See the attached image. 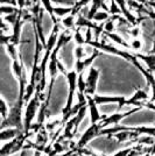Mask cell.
Returning <instances> with one entry per match:
<instances>
[{
	"instance_id": "6da1fadb",
	"label": "cell",
	"mask_w": 155,
	"mask_h": 156,
	"mask_svg": "<svg viewBox=\"0 0 155 156\" xmlns=\"http://www.w3.org/2000/svg\"><path fill=\"white\" fill-rule=\"evenodd\" d=\"M23 106L25 103L21 100H16L15 104L9 108L6 119L2 120L0 125V129L14 128L19 132H23Z\"/></svg>"
},
{
	"instance_id": "7a4b0ae2",
	"label": "cell",
	"mask_w": 155,
	"mask_h": 156,
	"mask_svg": "<svg viewBox=\"0 0 155 156\" xmlns=\"http://www.w3.org/2000/svg\"><path fill=\"white\" fill-rule=\"evenodd\" d=\"M42 101H43V99H42L41 93L35 91L34 96L31 98V100L25 105L26 106L25 112H23V133L25 134H31L34 119L36 117V113H38Z\"/></svg>"
},
{
	"instance_id": "3957f363",
	"label": "cell",
	"mask_w": 155,
	"mask_h": 156,
	"mask_svg": "<svg viewBox=\"0 0 155 156\" xmlns=\"http://www.w3.org/2000/svg\"><path fill=\"white\" fill-rule=\"evenodd\" d=\"M86 112H88V107L86 105L83 106L81 110L77 112L76 115H74L72 118H70L64 125H63V137L68 139V140H71L74 135L77 133L78 127L81 122L83 121V119L86 115Z\"/></svg>"
},
{
	"instance_id": "277c9868",
	"label": "cell",
	"mask_w": 155,
	"mask_h": 156,
	"mask_svg": "<svg viewBox=\"0 0 155 156\" xmlns=\"http://www.w3.org/2000/svg\"><path fill=\"white\" fill-rule=\"evenodd\" d=\"M29 136V134H25L23 132L20 133L19 135L7 141L1 148H0V156H11L18 153L20 150L25 148V143H26L27 139Z\"/></svg>"
},
{
	"instance_id": "5b68a950",
	"label": "cell",
	"mask_w": 155,
	"mask_h": 156,
	"mask_svg": "<svg viewBox=\"0 0 155 156\" xmlns=\"http://www.w3.org/2000/svg\"><path fill=\"white\" fill-rule=\"evenodd\" d=\"M120 130H127V132H134L139 135L146 134L150 137H155V127L153 126H138V127H125V126H119L117 125L114 127H110V128H105L102 130L100 135H113Z\"/></svg>"
},
{
	"instance_id": "8992f818",
	"label": "cell",
	"mask_w": 155,
	"mask_h": 156,
	"mask_svg": "<svg viewBox=\"0 0 155 156\" xmlns=\"http://www.w3.org/2000/svg\"><path fill=\"white\" fill-rule=\"evenodd\" d=\"M102 130H103V127H102V125L99 124V122H98V124H91L90 127L81 135L79 140H78L77 143H76V147H75V148L77 150H79V151L83 150L85 147L88 146V143L90 142V141H92L96 136H99V135H100Z\"/></svg>"
},
{
	"instance_id": "52a82bcc",
	"label": "cell",
	"mask_w": 155,
	"mask_h": 156,
	"mask_svg": "<svg viewBox=\"0 0 155 156\" xmlns=\"http://www.w3.org/2000/svg\"><path fill=\"white\" fill-rule=\"evenodd\" d=\"M141 110L142 108H140V107H133V108L126 111V112H116V113H113V114H111V115L104 114L103 119L99 121V124L102 125L103 129L107 128L109 126H117V125L123 120L124 118L128 117V115H132V114H134V113H136V112H139V111H141Z\"/></svg>"
},
{
	"instance_id": "ba28073f",
	"label": "cell",
	"mask_w": 155,
	"mask_h": 156,
	"mask_svg": "<svg viewBox=\"0 0 155 156\" xmlns=\"http://www.w3.org/2000/svg\"><path fill=\"white\" fill-rule=\"evenodd\" d=\"M99 75H100V72L95 66L89 68V73H88V77L85 79V94L92 96V97L96 94Z\"/></svg>"
},
{
	"instance_id": "9c48e42d",
	"label": "cell",
	"mask_w": 155,
	"mask_h": 156,
	"mask_svg": "<svg viewBox=\"0 0 155 156\" xmlns=\"http://www.w3.org/2000/svg\"><path fill=\"white\" fill-rule=\"evenodd\" d=\"M93 100L97 105L103 104H118V111L123 110L125 105H127V98L123 96H99L95 94Z\"/></svg>"
},
{
	"instance_id": "30bf717a",
	"label": "cell",
	"mask_w": 155,
	"mask_h": 156,
	"mask_svg": "<svg viewBox=\"0 0 155 156\" xmlns=\"http://www.w3.org/2000/svg\"><path fill=\"white\" fill-rule=\"evenodd\" d=\"M85 99H86V107H88L89 117H90V122L91 124H98L103 119V115L100 114V112L98 110V105L95 103L92 96L85 94Z\"/></svg>"
},
{
	"instance_id": "8fae6325",
	"label": "cell",
	"mask_w": 155,
	"mask_h": 156,
	"mask_svg": "<svg viewBox=\"0 0 155 156\" xmlns=\"http://www.w3.org/2000/svg\"><path fill=\"white\" fill-rule=\"evenodd\" d=\"M100 55V51L96 49L95 51L91 54L90 56H88L85 59H76V63H75V71L77 72V75L79 73H84L85 69L90 68V65L92 64V62L95 61L96 57H98Z\"/></svg>"
},
{
	"instance_id": "7c38bea8",
	"label": "cell",
	"mask_w": 155,
	"mask_h": 156,
	"mask_svg": "<svg viewBox=\"0 0 155 156\" xmlns=\"http://www.w3.org/2000/svg\"><path fill=\"white\" fill-rule=\"evenodd\" d=\"M90 1L92 2V7L89 9V13H88V16H86V19L88 20L92 21L93 15L97 13L99 9H103L104 12H107V13H109L110 7L105 4V1H104V0H90Z\"/></svg>"
},
{
	"instance_id": "4fadbf2b",
	"label": "cell",
	"mask_w": 155,
	"mask_h": 156,
	"mask_svg": "<svg viewBox=\"0 0 155 156\" xmlns=\"http://www.w3.org/2000/svg\"><path fill=\"white\" fill-rule=\"evenodd\" d=\"M134 55L136 58L141 59L143 62V64L146 65V69L149 72L153 73L155 71V55H146V54H139V52H136Z\"/></svg>"
},
{
	"instance_id": "5bb4252c",
	"label": "cell",
	"mask_w": 155,
	"mask_h": 156,
	"mask_svg": "<svg viewBox=\"0 0 155 156\" xmlns=\"http://www.w3.org/2000/svg\"><path fill=\"white\" fill-rule=\"evenodd\" d=\"M20 133L22 132H19L18 129H14V128H7V129H2L0 130V141H9L12 140L16 135H19Z\"/></svg>"
},
{
	"instance_id": "9a60e30c",
	"label": "cell",
	"mask_w": 155,
	"mask_h": 156,
	"mask_svg": "<svg viewBox=\"0 0 155 156\" xmlns=\"http://www.w3.org/2000/svg\"><path fill=\"white\" fill-rule=\"evenodd\" d=\"M105 35H106V37H110L112 41H114L116 43L120 44V46L124 47V48H127L129 50H132L129 43H127V41H125V40H124L121 36H119L118 34H114V33H105Z\"/></svg>"
},
{
	"instance_id": "2e32d148",
	"label": "cell",
	"mask_w": 155,
	"mask_h": 156,
	"mask_svg": "<svg viewBox=\"0 0 155 156\" xmlns=\"http://www.w3.org/2000/svg\"><path fill=\"white\" fill-rule=\"evenodd\" d=\"M110 18V14L107 13V12H104V11H98L97 13L93 15V18H92V21L93 22H105L106 20Z\"/></svg>"
},
{
	"instance_id": "e0dca14e",
	"label": "cell",
	"mask_w": 155,
	"mask_h": 156,
	"mask_svg": "<svg viewBox=\"0 0 155 156\" xmlns=\"http://www.w3.org/2000/svg\"><path fill=\"white\" fill-rule=\"evenodd\" d=\"M74 18H75V16H72L71 14H69L68 16H65L64 19L61 21V22H62V25H63L68 30L74 29V27L76 26V25H75V20H74Z\"/></svg>"
},
{
	"instance_id": "ac0fdd59",
	"label": "cell",
	"mask_w": 155,
	"mask_h": 156,
	"mask_svg": "<svg viewBox=\"0 0 155 156\" xmlns=\"http://www.w3.org/2000/svg\"><path fill=\"white\" fill-rule=\"evenodd\" d=\"M8 111H9V108H8L7 103L2 99V98L0 97V115H1V118H2V120L6 119L7 114H8Z\"/></svg>"
},
{
	"instance_id": "d6986e66",
	"label": "cell",
	"mask_w": 155,
	"mask_h": 156,
	"mask_svg": "<svg viewBox=\"0 0 155 156\" xmlns=\"http://www.w3.org/2000/svg\"><path fill=\"white\" fill-rule=\"evenodd\" d=\"M74 52H75V57H76V59H83L84 57H88V54H86V51H85V49L83 46H77L76 48H75Z\"/></svg>"
},
{
	"instance_id": "ffe728a7",
	"label": "cell",
	"mask_w": 155,
	"mask_h": 156,
	"mask_svg": "<svg viewBox=\"0 0 155 156\" xmlns=\"http://www.w3.org/2000/svg\"><path fill=\"white\" fill-rule=\"evenodd\" d=\"M129 46H131V49H132V50H141L142 47H143V43H142V41H140V40L133 39L131 41Z\"/></svg>"
},
{
	"instance_id": "44dd1931",
	"label": "cell",
	"mask_w": 155,
	"mask_h": 156,
	"mask_svg": "<svg viewBox=\"0 0 155 156\" xmlns=\"http://www.w3.org/2000/svg\"><path fill=\"white\" fill-rule=\"evenodd\" d=\"M75 41L77 42L78 46H84L85 44V40L82 37L81 32H79V28H77V29L75 30Z\"/></svg>"
},
{
	"instance_id": "7402d4cb",
	"label": "cell",
	"mask_w": 155,
	"mask_h": 156,
	"mask_svg": "<svg viewBox=\"0 0 155 156\" xmlns=\"http://www.w3.org/2000/svg\"><path fill=\"white\" fill-rule=\"evenodd\" d=\"M140 32H141V29H140V27L139 26H135V27H132V29H129V36H132L133 39H136L139 35H140Z\"/></svg>"
},
{
	"instance_id": "603a6c76",
	"label": "cell",
	"mask_w": 155,
	"mask_h": 156,
	"mask_svg": "<svg viewBox=\"0 0 155 156\" xmlns=\"http://www.w3.org/2000/svg\"><path fill=\"white\" fill-rule=\"evenodd\" d=\"M131 150H132V148H125V149H121V150H119V151H117L116 154H113L112 156H128Z\"/></svg>"
},
{
	"instance_id": "cb8c5ba5",
	"label": "cell",
	"mask_w": 155,
	"mask_h": 156,
	"mask_svg": "<svg viewBox=\"0 0 155 156\" xmlns=\"http://www.w3.org/2000/svg\"><path fill=\"white\" fill-rule=\"evenodd\" d=\"M76 150H77L76 148H72V149H69L68 151H64V153H61V154H58V155H56V156H70L71 154H74Z\"/></svg>"
},
{
	"instance_id": "d4e9b609",
	"label": "cell",
	"mask_w": 155,
	"mask_h": 156,
	"mask_svg": "<svg viewBox=\"0 0 155 156\" xmlns=\"http://www.w3.org/2000/svg\"><path fill=\"white\" fill-rule=\"evenodd\" d=\"M8 29V26L6 25V22H4V19L2 18H0V30H7Z\"/></svg>"
},
{
	"instance_id": "484cf974",
	"label": "cell",
	"mask_w": 155,
	"mask_h": 156,
	"mask_svg": "<svg viewBox=\"0 0 155 156\" xmlns=\"http://www.w3.org/2000/svg\"><path fill=\"white\" fill-rule=\"evenodd\" d=\"M146 55H155V39L153 40V44H152V48L149 49L148 51L146 52Z\"/></svg>"
},
{
	"instance_id": "4316f807",
	"label": "cell",
	"mask_w": 155,
	"mask_h": 156,
	"mask_svg": "<svg viewBox=\"0 0 155 156\" xmlns=\"http://www.w3.org/2000/svg\"><path fill=\"white\" fill-rule=\"evenodd\" d=\"M149 1H155V0H149Z\"/></svg>"
}]
</instances>
